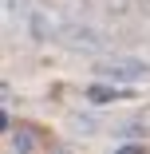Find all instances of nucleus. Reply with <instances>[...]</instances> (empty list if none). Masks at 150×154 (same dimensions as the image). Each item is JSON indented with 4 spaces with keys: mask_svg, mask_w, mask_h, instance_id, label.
Returning a JSON list of instances; mask_svg holds the SVG:
<instances>
[{
    "mask_svg": "<svg viewBox=\"0 0 150 154\" xmlns=\"http://www.w3.org/2000/svg\"><path fill=\"white\" fill-rule=\"evenodd\" d=\"M99 75L115 79V83H134L146 75V63H138V59H107V63H99Z\"/></svg>",
    "mask_w": 150,
    "mask_h": 154,
    "instance_id": "1",
    "label": "nucleus"
},
{
    "mask_svg": "<svg viewBox=\"0 0 150 154\" xmlns=\"http://www.w3.org/2000/svg\"><path fill=\"white\" fill-rule=\"evenodd\" d=\"M87 95H91L95 103H111V99H123L127 91H115V87H107V83H95L91 91H87Z\"/></svg>",
    "mask_w": 150,
    "mask_h": 154,
    "instance_id": "2",
    "label": "nucleus"
},
{
    "mask_svg": "<svg viewBox=\"0 0 150 154\" xmlns=\"http://www.w3.org/2000/svg\"><path fill=\"white\" fill-rule=\"evenodd\" d=\"M36 146V138H32V131H20V134H12V154H28Z\"/></svg>",
    "mask_w": 150,
    "mask_h": 154,
    "instance_id": "3",
    "label": "nucleus"
},
{
    "mask_svg": "<svg viewBox=\"0 0 150 154\" xmlns=\"http://www.w3.org/2000/svg\"><path fill=\"white\" fill-rule=\"evenodd\" d=\"M118 154H146L142 146H118Z\"/></svg>",
    "mask_w": 150,
    "mask_h": 154,
    "instance_id": "4",
    "label": "nucleus"
}]
</instances>
